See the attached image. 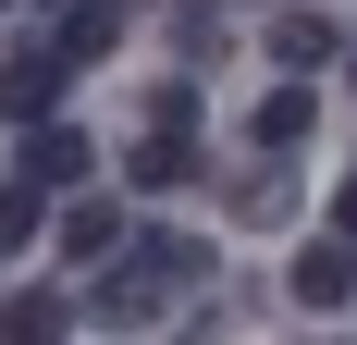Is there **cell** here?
I'll list each match as a JSON object with an SVG mask.
<instances>
[{"mask_svg":"<svg viewBox=\"0 0 357 345\" xmlns=\"http://www.w3.org/2000/svg\"><path fill=\"white\" fill-rule=\"evenodd\" d=\"M284 296H296L308 321H321V309H357V247L308 235V247H296V272H284Z\"/></svg>","mask_w":357,"mask_h":345,"instance_id":"6da1fadb","label":"cell"},{"mask_svg":"<svg viewBox=\"0 0 357 345\" xmlns=\"http://www.w3.org/2000/svg\"><path fill=\"white\" fill-rule=\"evenodd\" d=\"M50 99H62V50L25 37V50L0 62V111H13V124H50Z\"/></svg>","mask_w":357,"mask_h":345,"instance_id":"7a4b0ae2","label":"cell"},{"mask_svg":"<svg viewBox=\"0 0 357 345\" xmlns=\"http://www.w3.org/2000/svg\"><path fill=\"white\" fill-rule=\"evenodd\" d=\"M74 321H111V333H148V321H160V284H136V272H99L86 296H74Z\"/></svg>","mask_w":357,"mask_h":345,"instance_id":"3957f363","label":"cell"},{"mask_svg":"<svg viewBox=\"0 0 357 345\" xmlns=\"http://www.w3.org/2000/svg\"><path fill=\"white\" fill-rule=\"evenodd\" d=\"M25 185L37 198H50V185H86V136H74V124H37L25 136Z\"/></svg>","mask_w":357,"mask_h":345,"instance_id":"277c9868","label":"cell"},{"mask_svg":"<svg viewBox=\"0 0 357 345\" xmlns=\"http://www.w3.org/2000/svg\"><path fill=\"white\" fill-rule=\"evenodd\" d=\"M111 37H123V13H111V0H74L50 50H62V74H74V62H111Z\"/></svg>","mask_w":357,"mask_h":345,"instance_id":"5b68a950","label":"cell"},{"mask_svg":"<svg viewBox=\"0 0 357 345\" xmlns=\"http://www.w3.org/2000/svg\"><path fill=\"white\" fill-rule=\"evenodd\" d=\"M271 62H284V74H321L333 62V13H271Z\"/></svg>","mask_w":357,"mask_h":345,"instance_id":"8992f818","label":"cell"},{"mask_svg":"<svg viewBox=\"0 0 357 345\" xmlns=\"http://www.w3.org/2000/svg\"><path fill=\"white\" fill-rule=\"evenodd\" d=\"M74 333V296H0V345H62Z\"/></svg>","mask_w":357,"mask_h":345,"instance_id":"52a82bcc","label":"cell"},{"mask_svg":"<svg viewBox=\"0 0 357 345\" xmlns=\"http://www.w3.org/2000/svg\"><path fill=\"white\" fill-rule=\"evenodd\" d=\"M308 124H321L308 87H271V99H259V148H308Z\"/></svg>","mask_w":357,"mask_h":345,"instance_id":"ba28073f","label":"cell"},{"mask_svg":"<svg viewBox=\"0 0 357 345\" xmlns=\"http://www.w3.org/2000/svg\"><path fill=\"white\" fill-rule=\"evenodd\" d=\"M234 222H259V235L296 222V172H247V185H234Z\"/></svg>","mask_w":357,"mask_h":345,"instance_id":"9c48e42d","label":"cell"},{"mask_svg":"<svg viewBox=\"0 0 357 345\" xmlns=\"http://www.w3.org/2000/svg\"><path fill=\"white\" fill-rule=\"evenodd\" d=\"M111 235H123V210H111V198L62 210V247H74V259H111Z\"/></svg>","mask_w":357,"mask_h":345,"instance_id":"30bf717a","label":"cell"},{"mask_svg":"<svg viewBox=\"0 0 357 345\" xmlns=\"http://www.w3.org/2000/svg\"><path fill=\"white\" fill-rule=\"evenodd\" d=\"M185 172H197V148H185V136H148L136 161H123V185H185Z\"/></svg>","mask_w":357,"mask_h":345,"instance_id":"8fae6325","label":"cell"},{"mask_svg":"<svg viewBox=\"0 0 357 345\" xmlns=\"http://www.w3.org/2000/svg\"><path fill=\"white\" fill-rule=\"evenodd\" d=\"M37 222H50V198H37V185H0V259L37 247Z\"/></svg>","mask_w":357,"mask_h":345,"instance_id":"7c38bea8","label":"cell"},{"mask_svg":"<svg viewBox=\"0 0 357 345\" xmlns=\"http://www.w3.org/2000/svg\"><path fill=\"white\" fill-rule=\"evenodd\" d=\"M333 247H357V172H345V198H333Z\"/></svg>","mask_w":357,"mask_h":345,"instance_id":"4fadbf2b","label":"cell"},{"mask_svg":"<svg viewBox=\"0 0 357 345\" xmlns=\"http://www.w3.org/2000/svg\"><path fill=\"white\" fill-rule=\"evenodd\" d=\"M0 13H13V0H0Z\"/></svg>","mask_w":357,"mask_h":345,"instance_id":"5bb4252c","label":"cell"}]
</instances>
